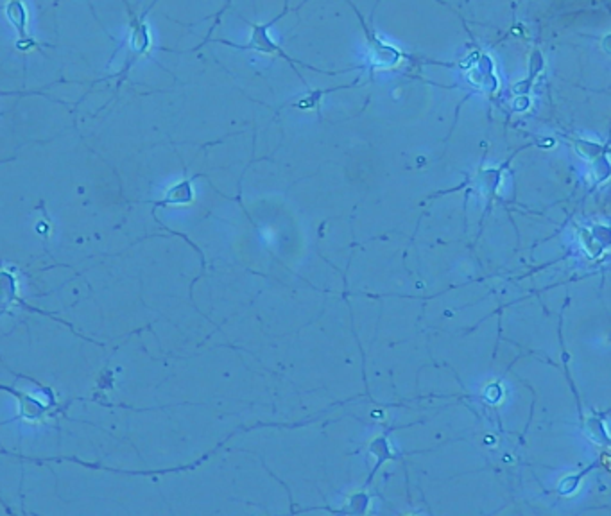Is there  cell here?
Masks as SVG:
<instances>
[{
    "label": "cell",
    "instance_id": "1",
    "mask_svg": "<svg viewBox=\"0 0 611 516\" xmlns=\"http://www.w3.org/2000/svg\"><path fill=\"white\" fill-rule=\"evenodd\" d=\"M6 17L12 22V26L19 31L22 38H26V28H28V10L22 4V0H12L6 6Z\"/></svg>",
    "mask_w": 611,
    "mask_h": 516
},
{
    "label": "cell",
    "instance_id": "2",
    "mask_svg": "<svg viewBox=\"0 0 611 516\" xmlns=\"http://www.w3.org/2000/svg\"><path fill=\"white\" fill-rule=\"evenodd\" d=\"M131 45L133 49L138 53V54H144L147 49H149V37H147V26H140L133 31V37H131Z\"/></svg>",
    "mask_w": 611,
    "mask_h": 516
}]
</instances>
